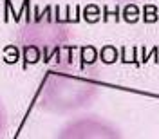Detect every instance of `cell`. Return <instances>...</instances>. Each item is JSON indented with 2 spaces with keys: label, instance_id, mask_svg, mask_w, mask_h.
I'll return each mask as SVG.
<instances>
[{
  "label": "cell",
  "instance_id": "cell-1",
  "mask_svg": "<svg viewBox=\"0 0 159 139\" xmlns=\"http://www.w3.org/2000/svg\"><path fill=\"white\" fill-rule=\"evenodd\" d=\"M103 89L101 72L92 61L65 56L51 63L36 90V105L51 116H78L90 109Z\"/></svg>",
  "mask_w": 159,
  "mask_h": 139
},
{
  "label": "cell",
  "instance_id": "cell-2",
  "mask_svg": "<svg viewBox=\"0 0 159 139\" xmlns=\"http://www.w3.org/2000/svg\"><path fill=\"white\" fill-rule=\"evenodd\" d=\"M74 29L69 20L52 9L29 15L16 29L15 49L25 63H54L69 56Z\"/></svg>",
  "mask_w": 159,
  "mask_h": 139
},
{
  "label": "cell",
  "instance_id": "cell-3",
  "mask_svg": "<svg viewBox=\"0 0 159 139\" xmlns=\"http://www.w3.org/2000/svg\"><path fill=\"white\" fill-rule=\"evenodd\" d=\"M54 139H125V136L107 118L83 112L67 119Z\"/></svg>",
  "mask_w": 159,
  "mask_h": 139
},
{
  "label": "cell",
  "instance_id": "cell-4",
  "mask_svg": "<svg viewBox=\"0 0 159 139\" xmlns=\"http://www.w3.org/2000/svg\"><path fill=\"white\" fill-rule=\"evenodd\" d=\"M7 130V110L4 107V103L0 101V139H4Z\"/></svg>",
  "mask_w": 159,
  "mask_h": 139
},
{
  "label": "cell",
  "instance_id": "cell-5",
  "mask_svg": "<svg viewBox=\"0 0 159 139\" xmlns=\"http://www.w3.org/2000/svg\"><path fill=\"white\" fill-rule=\"evenodd\" d=\"M116 2H123V4H132V2H139V0H116Z\"/></svg>",
  "mask_w": 159,
  "mask_h": 139
}]
</instances>
